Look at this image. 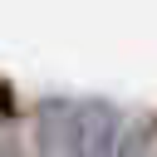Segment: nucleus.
Masks as SVG:
<instances>
[{
	"instance_id": "obj_1",
	"label": "nucleus",
	"mask_w": 157,
	"mask_h": 157,
	"mask_svg": "<svg viewBox=\"0 0 157 157\" xmlns=\"http://www.w3.org/2000/svg\"><path fill=\"white\" fill-rule=\"evenodd\" d=\"M123 137V118L108 98H69L64 103V147L69 157H113Z\"/></svg>"
},
{
	"instance_id": "obj_2",
	"label": "nucleus",
	"mask_w": 157,
	"mask_h": 157,
	"mask_svg": "<svg viewBox=\"0 0 157 157\" xmlns=\"http://www.w3.org/2000/svg\"><path fill=\"white\" fill-rule=\"evenodd\" d=\"M64 103L69 98L39 103V157H69V147H64Z\"/></svg>"
},
{
	"instance_id": "obj_3",
	"label": "nucleus",
	"mask_w": 157,
	"mask_h": 157,
	"mask_svg": "<svg viewBox=\"0 0 157 157\" xmlns=\"http://www.w3.org/2000/svg\"><path fill=\"white\" fill-rule=\"evenodd\" d=\"M113 157H147V137L142 132H132V128H123V137H118V152Z\"/></svg>"
},
{
	"instance_id": "obj_4",
	"label": "nucleus",
	"mask_w": 157,
	"mask_h": 157,
	"mask_svg": "<svg viewBox=\"0 0 157 157\" xmlns=\"http://www.w3.org/2000/svg\"><path fill=\"white\" fill-rule=\"evenodd\" d=\"M15 118V93H10V83L0 78V123H10Z\"/></svg>"
},
{
	"instance_id": "obj_5",
	"label": "nucleus",
	"mask_w": 157,
	"mask_h": 157,
	"mask_svg": "<svg viewBox=\"0 0 157 157\" xmlns=\"http://www.w3.org/2000/svg\"><path fill=\"white\" fill-rule=\"evenodd\" d=\"M0 157H20V147H15V142H10L5 132H0Z\"/></svg>"
}]
</instances>
